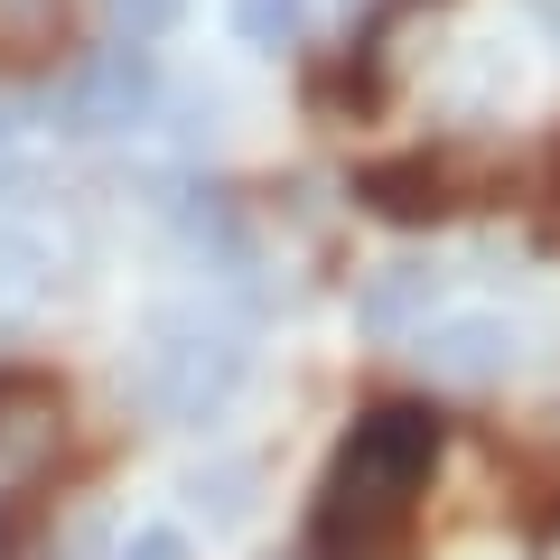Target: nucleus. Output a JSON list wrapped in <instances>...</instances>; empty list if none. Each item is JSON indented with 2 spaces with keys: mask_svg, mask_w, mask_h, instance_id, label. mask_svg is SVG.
Instances as JSON below:
<instances>
[{
  "mask_svg": "<svg viewBox=\"0 0 560 560\" xmlns=\"http://www.w3.org/2000/svg\"><path fill=\"white\" fill-rule=\"evenodd\" d=\"M440 448H448V420L430 401H374L346 430V448L327 458V477H318L308 560H401Z\"/></svg>",
  "mask_w": 560,
  "mask_h": 560,
  "instance_id": "nucleus-1",
  "label": "nucleus"
},
{
  "mask_svg": "<svg viewBox=\"0 0 560 560\" xmlns=\"http://www.w3.org/2000/svg\"><path fill=\"white\" fill-rule=\"evenodd\" d=\"M243 364H253V346H243V327L224 308H160L150 346H140V401L168 430H197V420H215L234 401Z\"/></svg>",
  "mask_w": 560,
  "mask_h": 560,
  "instance_id": "nucleus-2",
  "label": "nucleus"
},
{
  "mask_svg": "<svg viewBox=\"0 0 560 560\" xmlns=\"http://www.w3.org/2000/svg\"><path fill=\"white\" fill-rule=\"evenodd\" d=\"M150 103H160V75H150V57H140L131 38H121V47H94V57L66 66V84H57V131L113 140V131H131Z\"/></svg>",
  "mask_w": 560,
  "mask_h": 560,
  "instance_id": "nucleus-3",
  "label": "nucleus"
},
{
  "mask_svg": "<svg viewBox=\"0 0 560 560\" xmlns=\"http://www.w3.org/2000/svg\"><path fill=\"white\" fill-rule=\"evenodd\" d=\"M57 440H66V383L38 374V364H10L0 374V477L47 467Z\"/></svg>",
  "mask_w": 560,
  "mask_h": 560,
  "instance_id": "nucleus-4",
  "label": "nucleus"
},
{
  "mask_svg": "<svg viewBox=\"0 0 560 560\" xmlns=\"http://www.w3.org/2000/svg\"><path fill=\"white\" fill-rule=\"evenodd\" d=\"M355 206L383 224H440L448 206H458V178H448L430 150H411V160H374L355 168Z\"/></svg>",
  "mask_w": 560,
  "mask_h": 560,
  "instance_id": "nucleus-5",
  "label": "nucleus"
},
{
  "mask_svg": "<svg viewBox=\"0 0 560 560\" xmlns=\"http://www.w3.org/2000/svg\"><path fill=\"white\" fill-rule=\"evenodd\" d=\"M420 355H430L440 383H495L504 364H514V327H504V318H448Z\"/></svg>",
  "mask_w": 560,
  "mask_h": 560,
  "instance_id": "nucleus-6",
  "label": "nucleus"
},
{
  "mask_svg": "<svg viewBox=\"0 0 560 560\" xmlns=\"http://www.w3.org/2000/svg\"><path fill=\"white\" fill-rule=\"evenodd\" d=\"M66 47V0H0V66H47Z\"/></svg>",
  "mask_w": 560,
  "mask_h": 560,
  "instance_id": "nucleus-7",
  "label": "nucleus"
},
{
  "mask_svg": "<svg viewBox=\"0 0 560 560\" xmlns=\"http://www.w3.org/2000/svg\"><path fill=\"white\" fill-rule=\"evenodd\" d=\"M430 280H440V271H420V261H393V271L364 290V327H401L420 300H430Z\"/></svg>",
  "mask_w": 560,
  "mask_h": 560,
  "instance_id": "nucleus-8",
  "label": "nucleus"
},
{
  "mask_svg": "<svg viewBox=\"0 0 560 560\" xmlns=\"http://www.w3.org/2000/svg\"><path fill=\"white\" fill-rule=\"evenodd\" d=\"M300 20H308V0H234L243 47H290V38H300Z\"/></svg>",
  "mask_w": 560,
  "mask_h": 560,
  "instance_id": "nucleus-9",
  "label": "nucleus"
},
{
  "mask_svg": "<svg viewBox=\"0 0 560 560\" xmlns=\"http://www.w3.org/2000/svg\"><path fill=\"white\" fill-rule=\"evenodd\" d=\"M103 20H113V38L150 47V38H168V28L187 20V0H103Z\"/></svg>",
  "mask_w": 560,
  "mask_h": 560,
  "instance_id": "nucleus-10",
  "label": "nucleus"
},
{
  "mask_svg": "<svg viewBox=\"0 0 560 560\" xmlns=\"http://www.w3.org/2000/svg\"><path fill=\"white\" fill-rule=\"evenodd\" d=\"M0 300H38V243H0Z\"/></svg>",
  "mask_w": 560,
  "mask_h": 560,
  "instance_id": "nucleus-11",
  "label": "nucleus"
},
{
  "mask_svg": "<svg viewBox=\"0 0 560 560\" xmlns=\"http://www.w3.org/2000/svg\"><path fill=\"white\" fill-rule=\"evenodd\" d=\"M121 560H187V541H178V533H140Z\"/></svg>",
  "mask_w": 560,
  "mask_h": 560,
  "instance_id": "nucleus-12",
  "label": "nucleus"
},
{
  "mask_svg": "<svg viewBox=\"0 0 560 560\" xmlns=\"http://www.w3.org/2000/svg\"><path fill=\"white\" fill-rule=\"evenodd\" d=\"M280 560H308V551H280Z\"/></svg>",
  "mask_w": 560,
  "mask_h": 560,
  "instance_id": "nucleus-13",
  "label": "nucleus"
}]
</instances>
